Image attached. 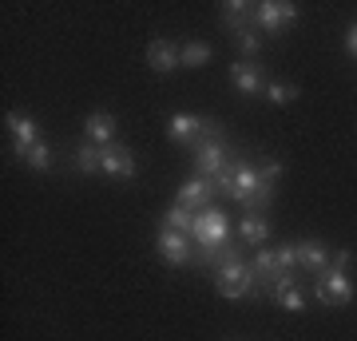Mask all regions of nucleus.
<instances>
[{"instance_id": "f8f14e48", "label": "nucleus", "mask_w": 357, "mask_h": 341, "mask_svg": "<svg viewBox=\"0 0 357 341\" xmlns=\"http://www.w3.org/2000/svg\"><path fill=\"white\" fill-rule=\"evenodd\" d=\"M294 246H298V266H302V270H310L314 278H318L321 270H330L333 250L321 238H302V242H294Z\"/></svg>"}, {"instance_id": "ddd939ff", "label": "nucleus", "mask_w": 357, "mask_h": 341, "mask_svg": "<svg viewBox=\"0 0 357 341\" xmlns=\"http://www.w3.org/2000/svg\"><path fill=\"white\" fill-rule=\"evenodd\" d=\"M211 199H215V183H211V179H203V175H191L183 187H178V202H183V206H191L195 215H199V211H206V206H211Z\"/></svg>"}, {"instance_id": "aec40b11", "label": "nucleus", "mask_w": 357, "mask_h": 341, "mask_svg": "<svg viewBox=\"0 0 357 341\" xmlns=\"http://www.w3.org/2000/svg\"><path fill=\"white\" fill-rule=\"evenodd\" d=\"M191 227H195V211L191 206L175 202L171 211H163V230H183V234H191Z\"/></svg>"}, {"instance_id": "4468645a", "label": "nucleus", "mask_w": 357, "mask_h": 341, "mask_svg": "<svg viewBox=\"0 0 357 341\" xmlns=\"http://www.w3.org/2000/svg\"><path fill=\"white\" fill-rule=\"evenodd\" d=\"M84 135H88V143H96V147H112L115 143V115L112 112H91L88 119H84Z\"/></svg>"}, {"instance_id": "b1692460", "label": "nucleus", "mask_w": 357, "mask_h": 341, "mask_svg": "<svg viewBox=\"0 0 357 341\" xmlns=\"http://www.w3.org/2000/svg\"><path fill=\"white\" fill-rule=\"evenodd\" d=\"M234 40H238V52H243L246 60H250V56L258 52V44H262V32H258V28L250 24V28H243V32H238Z\"/></svg>"}, {"instance_id": "4be33fe9", "label": "nucleus", "mask_w": 357, "mask_h": 341, "mask_svg": "<svg viewBox=\"0 0 357 341\" xmlns=\"http://www.w3.org/2000/svg\"><path fill=\"white\" fill-rule=\"evenodd\" d=\"M103 163V147H96V143H84V147H76V167L84 171V175H96Z\"/></svg>"}, {"instance_id": "2eb2a0df", "label": "nucleus", "mask_w": 357, "mask_h": 341, "mask_svg": "<svg viewBox=\"0 0 357 341\" xmlns=\"http://www.w3.org/2000/svg\"><path fill=\"white\" fill-rule=\"evenodd\" d=\"M147 63H151V72H159V76L175 72V68H183L178 48L171 44V40H151V44H147Z\"/></svg>"}, {"instance_id": "9b49d317", "label": "nucleus", "mask_w": 357, "mask_h": 341, "mask_svg": "<svg viewBox=\"0 0 357 341\" xmlns=\"http://www.w3.org/2000/svg\"><path fill=\"white\" fill-rule=\"evenodd\" d=\"M100 171H103V175H112V179H135L139 163H135V155H131L123 143H112V147H103Z\"/></svg>"}, {"instance_id": "bb28decb", "label": "nucleus", "mask_w": 357, "mask_h": 341, "mask_svg": "<svg viewBox=\"0 0 357 341\" xmlns=\"http://www.w3.org/2000/svg\"><path fill=\"white\" fill-rule=\"evenodd\" d=\"M278 266H282V274H290L294 266H298V246H294V242L278 250Z\"/></svg>"}, {"instance_id": "cd10ccee", "label": "nucleus", "mask_w": 357, "mask_h": 341, "mask_svg": "<svg viewBox=\"0 0 357 341\" xmlns=\"http://www.w3.org/2000/svg\"><path fill=\"white\" fill-rule=\"evenodd\" d=\"M211 262H215L218 270H222V266H234V262H243V254L234 250V246H222V250H218L215 258H211Z\"/></svg>"}, {"instance_id": "dca6fc26", "label": "nucleus", "mask_w": 357, "mask_h": 341, "mask_svg": "<svg viewBox=\"0 0 357 341\" xmlns=\"http://www.w3.org/2000/svg\"><path fill=\"white\" fill-rule=\"evenodd\" d=\"M270 298H274V302H278L282 310H294V314H302V310H306V294L294 286L290 274H282V278L270 282Z\"/></svg>"}, {"instance_id": "423d86ee", "label": "nucleus", "mask_w": 357, "mask_h": 341, "mask_svg": "<svg viewBox=\"0 0 357 341\" xmlns=\"http://www.w3.org/2000/svg\"><path fill=\"white\" fill-rule=\"evenodd\" d=\"M211 119H203V115H191V112H175L171 119H167V135L175 143H183V147H199V139H203L206 131H211Z\"/></svg>"}, {"instance_id": "412c9836", "label": "nucleus", "mask_w": 357, "mask_h": 341, "mask_svg": "<svg viewBox=\"0 0 357 341\" xmlns=\"http://www.w3.org/2000/svg\"><path fill=\"white\" fill-rule=\"evenodd\" d=\"M255 270L262 274V282H274V278H282V266H278V250H266V246H258V262H255Z\"/></svg>"}, {"instance_id": "0eeeda50", "label": "nucleus", "mask_w": 357, "mask_h": 341, "mask_svg": "<svg viewBox=\"0 0 357 341\" xmlns=\"http://www.w3.org/2000/svg\"><path fill=\"white\" fill-rule=\"evenodd\" d=\"M318 298L326 305H349L354 302V278L345 270H321L318 274Z\"/></svg>"}, {"instance_id": "f3484780", "label": "nucleus", "mask_w": 357, "mask_h": 341, "mask_svg": "<svg viewBox=\"0 0 357 341\" xmlns=\"http://www.w3.org/2000/svg\"><path fill=\"white\" fill-rule=\"evenodd\" d=\"M222 20H227V32H243V28L255 24V4H243V0H227L222 4Z\"/></svg>"}, {"instance_id": "c756f323", "label": "nucleus", "mask_w": 357, "mask_h": 341, "mask_svg": "<svg viewBox=\"0 0 357 341\" xmlns=\"http://www.w3.org/2000/svg\"><path fill=\"white\" fill-rule=\"evenodd\" d=\"M345 48H349V52H354V56H357V24L349 28V32H345Z\"/></svg>"}, {"instance_id": "9d476101", "label": "nucleus", "mask_w": 357, "mask_h": 341, "mask_svg": "<svg viewBox=\"0 0 357 341\" xmlns=\"http://www.w3.org/2000/svg\"><path fill=\"white\" fill-rule=\"evenodd\" d=\"M230 84L243 91V96H262L266 91V76L255 60H234L230 63Z\"/></svg>"}, {"instance_id": "6e6552de", "label": "nucleus", "mask_w": 357, "mask_h": 341, "mask_svg": "<svg viewBox=\"0 0 357 341\" xmlns=\"http://www.w3.org/2000/svg\"><path fill=\"white\" fill-rule=\"evenodd\" d=\"M191 234H183V230H159V238H155V254L163 258L167 266H187L191 262V254H195V246H191Z\"/></svg>"}, {"instance_id": "5701e85b", "label": "nucleus", "mask_w": 357, "mask_h": 341, "mask_svg": "<svg viewBox=\"0 0 357 341\" xmlns=\"http://www.w3.org/2000/svg\"><path fill=\"white\" fill-rule=\"evenodd\" d=\"M266 96L274 103H294L298 100V88H294V84H286V79H270L266 84Z\"/></svg>"}, {"instance_id": "c85d7f7f", "label": "nucleus", "mask_w": 357, "mask_h": 341, "mask_svg": "<svg viewBox=\"0 0 357 341\" xmlns=\"http://www.w3.org/2000/svg\"><path fill=\"white\" fill-rule=\"evenodd\" d=\"M349 262H354V254L349 250H333V258H330L333 270H349Z\"/></svg>"}, {"instance_id": "f257e3e1", "label": "nucleus", "mask_w": 357, "mask_h": 341, "mask_svg": "<svg viewBox=\"0 0 357 341\" xmlns=\"http://www.w3.org/2000/svg\"><path fill=\"white\" fill-rule=\"evenodd\" d=\"M227 215L218 211V206H206V211H199L195 215V227H191V238L203 246V258L211 262L222 246H227Z\"/></svg>"}, {"instance_id": "f03ea898", "label": "nucleus", "mask_w": 357, "mask_h": 341, "mask_svg": "<svg viewBox=\"0 0 357 341\" xmlns=\"http://www.w3.org/2000/svg\"><path fill=\"white\" fill-rule=\"evenodd\" d=\"M222 167H227V143H222V131L211 127L203 139H199V147H195V175L215 179Z\"/></svg>"}, {"instance_id": "a211bd4d", "label": "nucleus", "mask_w": 357, "mask_h": 341, "mask_svg": "<svg viewBox=\"0 0 357 341\" xmlns=\"http://www.w3.org/2000/svg\"><path fill=\"white\" fill-rule=\"evenodd\" d=\"M238 238L250 242V246H266L270 238V222L262 215H246L243 222H238Z\"/></svg>"}, {"instance_id": "7ed1b4c3", "label": "nucleus", "mask_w": 357, "mask_h": 341, "mask_svg": "<svg viewBox=\"0 0 357 341\" xmlns=\"http://www.w3.org/2000/svg\"><path fill=\"white\" fill-rule=\"evenodd\" d=\"M294 20H298V4H290V0H262V4H255V28L258 32H282V28H290Z\"/></svg>"}, {"instance_id": "39448f33", "label": "nucleus", "mask_w": 357, "mask_h": 341, "mask_svg": "<svg viewBox=\"0 0 357 341\" xmlns=\"http://www.w3.org/2000/svg\"><path fill=\"white\" fill-rule=\"evenodd\" d=\"M4 127L13 131V155L16 159H24L36 143H44L40 139V123L28 112H4Z\"/></svg>"}, {"instance_id": "a878e982", "label": "nucleus", "mask_w": 357, "mask_h": 341, "mask_svg": "<svg viewBox=\"0 0 357 341\" xmlns=\"http://www.w3.org/2000/svg\"><path fill=\"white\" fill-rule=\"evenodd\" d=\"M258 175H262V183H270V187H274V183L282 179V163H278V159H262Z\"/></svg>"}, {"instance_id": "393cba45", "label": "nucleus", "mask_w": 357, "mask_h": 341, "mask_svg": "<svg viewBox=\"0 0 357 341\" xmlns=\"http://www.w3.org/2000/svg\"><path fill=\"white\" fill-rule=\"evenodd\" d=\"M24 163L32 167V171H48V167H52V147H48V143H36V147L24 155Z\"/></svg>"}, {"instance_id": "6ab92c4d", "label": "nucleus", "mask_w": 357, "mask_h": 341, "mask_svg": "<svg viewBox=\"0 0 357 341\" xmlns=\"http://www.w3.org/2000/svg\"><path fill=\"white\" fill-rule=\"evenodd\" d=\"M211 56H215V52H211V44H206V40H191V44H183V48H178L183 68H206V63H211Z\"/></svg>"}, {"instance_id": "20e7f679", "label": "nucleus", "mask_w": 357, "mask_h": 341, "mask_svg": "<svg viewBox=\"0 0 357 341\" xmlns=\"http://www.w3.org/2000/svg\"><path fill=\"white\" fill-rule=\"evenodd\" d=\"M258 282V270L246 262H234V266H222L215 278V290L222 294V298H246V294L255 290Z\"/></svg>"}, {"instance_id": "1a4fd4ad", "label": "nucleus", "mask_w": 357, "mask_h": 341, "mask_svg": "<svg viewBox=\"0 0 357 341\" xmlns=\"http://www.w3.org/2000/svg\"><path fill=\"white\" fill-rule=\"evenodd\" d=\"M262 190V175L255 163H234V187L227 190L234 202H243L246 211H255V195Z\"/></svg>"}]
</instances>
